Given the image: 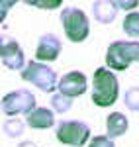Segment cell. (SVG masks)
Here are the masks:
<instances>
[{
    "mask_svg": "<svg viewBox=\"0 0 139 147\" xmlns=\"http://www.w3.org/2000/svg\"><path fill=\"white\" fill-rule=\"evenodd\" d=\"M63 43L55 34H45L39 37L37 41V49H35V61L39 63H47V61H57L61 55Z\"/></svg>",
    "mask_w": 139,
    "mask_h": 147,
    "instance_id": "9",
    "label": "cell"
},
{
    "mask_svg": "<svg viewBox=\"0 0 139 147\" xmlns=\"http://www.w3.org/2000/svg\"><path fill=\"white\" fill-rule=\"evenodd\" d=\"M0 61L10 71H24L28 67L26 55H24L20 43L14 37H8V35H2V39H0Z\"/></svg>",
    "mask_w": 139,
    "mask_h": 147,
    "instance_id": "7",
    "label": "cell"
},
{
    "mask_svg": "<svg viewBox=\"0 0 139 147\" xmlns=\"http://www.w3.org/2000/svg\"><path fill=\"white\" fill-rule=\"evenodd\" d=\"M30 6H35V8H45V10H51V8H59L63 2L61 0H28Z\"/></svg>",
    "mask_w": 139,
    "mask_h": 147,
    "instance_id": "17",
    "label": "cell"
},
{
    "mask_svg": "<svg viewBox=\"0 0 139 147\" xmlns=\"http://www.w3.org/2000/svg\"><path fill=\"white\" fill-rule=\"evenodd\" d=\"M131 63H139V41H114L106 51V67L126 71Z\"/></svg>",
    "mask_w": 139,
    "mask_h": 147,
    "instance_id": "2",
    "label": "cell"
},
{
    "mask_svg": "<svg viewBox=\"0 0 139 147\" xmlns=\"http://www.w3.org/2000/svg\"><path fill=\"white\" fill-rule=\"evenodd\" d=\"M124 104L131 112H139V86H131L124 94Z\"/></svg>",
    "mask_w": 139,
    "mask_h": 147,
    "instance_id": "16",
    "label": "cell"
},
{
    "mask_svg": "<svg viewBox=\"0 0 139 147\" xmlns=\"http://www.w3.org/2000/svg\"><path fill=\"white\" fill-rule=\"evenodd\" d=\"M18 147H37V145H35L34 141H22V143H20Z\"/></svg>",
    "mask_w": 139,
    "mask_h": 147,
    "instance_id": "21",
    "label": "cell"
},
{
    "mask_svg": "<svg viewBox=\"0 0 139 147\" xmlns=\"http://www.w3.org/2000/svg\"><path fill=\"white\" fill-rule=\"evenodd\" d=\"M26 124L32 129H49L55 125V112L51 108L37 106L32 114L26 116Z\"/></svg>",
    "mask_w": 139,
    "mask_h": 147,
    "instance_id": "10",
    "label": "cell"
},
{
    "mask_svg": "<svg viewBox=\"0 0 139 147\" xmlns=\"http://www.w3.org/2000/svg\"><path fill=\"white\" fill-rule=\"evenodd\" d=\"M116 4H118V8H122V10H128V14H129V10H133V8H137V6H139L137 0H131V2H126V0H118Z\"/></svg>",
    "mask_w": 139,
    "mask_h": 147,
    "instance_id": "19",
    "label": "cell"
},
{
    "mask_svg": "<svg viewBox=\"0 0 139 147\" xmlns=\"http://www.w3.org/2000/svg\"><path fill=\"white\" fill-rule=\"evenodd\" d=\"M14 4H16V2H2V4H0V8H2V20H4V18H6V14H8V8H10V6H14Z\"/></svg>",
    "mask_w": 139,
    "mask_h": 147,
    "instance_id": "20",
    "label": "cell"
},
{
    "mask_svg": "<svg viewBox=\"0 0 139 147\" xmlns=\"http://www.w3.org/2000/svg\"><path fill=\"white\" fill-rule=\"evenodd\" d=\"M128 125H129L128 118L122 112H112L106 118V131H108V137H112V139L124 136L128 131Z\"/></svg>",
    "mask_w": 139,
    "mask_h": 147,
    "instance_id": "12",
    "label": "cell"
},
{
    "mask_svg": "<svg viewBox=\"0 0 139 147\" xmlns=\"http://www.w3.org/2000/svg\"><path fill=\"white\" fill-rule=\"evenodd\" d=\"M22 79L26 82H32L35 88H39L43 92H53L59 86L57 73L51 67H47L45 63H39V61L28 63V67L22 71Z\"/></svg>",
    "mask_w": 139,
    "mask_h": 147,
    "instance_id": "5",
    "label": "cell"
},
{
    "mask_svg": "<svg viewBox=\"0 0 139 147\" xmlns=\"http://www.w3.org/2000/svg\"><path fill=\"white\" fill-rule=\"evenodd\" d=\"M86 86H88L86 75L81 71H71V73L63 75L59 79L57 90L65 96H69V98H77V96H82L86 92Z\"/></svg>",
    "mask_w": 139,
    "mask_h": 147,
    "instance_id": "8",
    "label": "cell"
},
{
    "mask_svg": "<svg viewBox=\"0 0 139 147\" xmlns=\"http://www.w3.org/2000/svg\"><path fill=\"white\" fill-rule=\"evenodd\" d=\"M37 108V100H35V96L32 94L30 90H26V88H20V90H14L10 94H6L4 98H2V112L6 114V116H20V114H32Z\"/></svg>",
    "mask_w": 139,
    "mask_h": 147,
    "instance_id": "6",
    "label": "cell"
},
{
    "mask_svg": "<svg viewBox=\"0 0 139 147\" xmlns=\"http://www.w3.org/2000/svg\"><path fill=\"white\" fill-rule=\"evenodd\" d=\"M92 14L94 20L100 24H112L118 16V4L110 2V0H100L92 4Z\"/></svg>",
    "mask_w": 139,
    "mask_h": 147,
    "instance_id": "11",
    "label": "cell"
},
{
    "mask_svg": "<svg viewBox=\"0 0 139 147\" xmlns=\"http://www.w3.org/2000/svg\"><path fill=\"white\" fill-rule=\"evenodd\" d=\"M26 122L22 120H18V118H10V120H6L4 125H2V129H4V134L8 137H20L24 134V129H26Z\"/></svg>",
    "mask_w": 139,
    "mask_h": 147,
    "instance_id": "15",
    "label": "cell"
},
{
    "mask_svg": "<svg viewBox=\"0 0 139 147\" xmlns=\"http://www.w3.org/2000/svg\"><path fill=\"white\" fill-rule=\"evenodd\" d=\"M88 147H116L114 145V139L108 136H96L90 139V143H88Z\"/></svg>",
    "mask_w": 139,
    "mask_h": 147,
    "instance_id": "18",
    "label": "cell"
},
{
    "mask_svg": "<svg viewBox=\"0 0 139 147\" xmlns=\"http://www.w3.org/2000/svg\"><path fill=\"white\" fill-rule=\"evenodd\" d=\"M120 96V82L114 71L108 67H98L92 75V90L90 98L98 108H108L114 106Z\"/></svg>",
    "mask_w": 139,
    "mask_h": 147,
    "instance_id": "1",
    "label": "cell"
},
{
    "mask_svg": "<svg viewBox=\"0 0 139 147\" xmlns=\"http://www.w3.org/2000/svg\"><path fill=\"white\" fill-rule=\"evenodd\" d=\"M61 24H63L67 39L73 43H82L90 34L88 16L81 8H65L61 12Z\"/></svg>",
    "mask_w": 139,
    "mask_h": 147,
    "instance_id": "3",
    "label": "cell"
},
{
    "mask_svg": "<svg viewBox=\"0 0 139 147\" xmlns=\"http://www.w3.org/2000/svg\"><path fill=\"white\" fill-rule=\"evenodd\" d=\"M124 34L129 37H139V12H129L128 16L124 18Z\"/></svg>",
    "mask_w": 139,
    "mask_h": 147,
    "instance_id": "13",
    "label": "cell"
},
{
    "mask_svg": "<svg viewBox=\"0 0 139 147\" xmlns=\"http://www.w3.org/2000/svg\"><path fill=\"white\" fill-rule=\"evenodd\" d=\"M55 137L63 145L69 147H82L90 143V125L81 120H63L55 127Z\"/></svg>",
    "mask_w": 139,
    "mask_h": 147,
    "instance_id": "4",
    "label": "cell"
},
{
    "mask_svg": "<svg viewBox=\"0 0 139 147\" xmlns=\"http://www.w3.org/2000/svg\"><path fill=\"white\" fill-rule=\"evenodd\" d=\"M71 108H73V98L61 94V92H57V94L51 96V110H53V112L65 114V112H69Z\"/></svg>",
    "mask_w": 139,
    "mask_h": 147,
    "instance_id": "14",
    "label": "cell"
}]
</instances>
